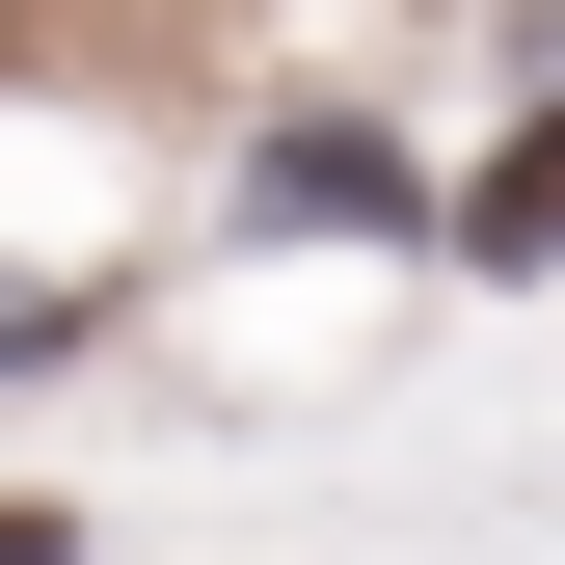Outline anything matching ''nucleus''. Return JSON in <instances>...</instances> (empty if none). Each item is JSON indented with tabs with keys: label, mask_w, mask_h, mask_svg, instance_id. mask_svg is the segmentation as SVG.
I'll return each mask as SVG.
<instances>
[{
	"label": "nucleus",
	"mask_w": 565,
	"mask_h": 565,
	"mask_svg": "<svg viewBox=\"0 0 565 565\" xmlns=\"http://www.w3.org/2000/svg\"><path fill=\"white\" fill-rule=\"evenodd\" d=\"M0 565H54V512H28V484H0Z\"/></svg>",
	"instance_id": "2"
},
{
	"label": "nucleus",
	"mask_w": 565,
	"mask_h": 565,
	"mask_svg": "<svg viewBox=\"0 0 565 565\" xmlns=\"http://www.w3.org/2000/svg\"><path fill=\"white\" fill-rule=\"evenodd\" d=\"M431 243H458V269H565V108H539V135H484Z\"/></svg>",
	"instance_id": "1"
}]
</instances>
